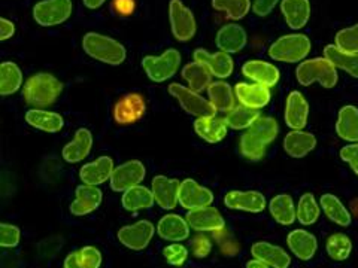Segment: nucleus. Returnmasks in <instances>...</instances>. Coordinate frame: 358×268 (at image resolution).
<instances>
[{
  "instance_id": "obj_35",
  "label": "nucleus",
  "mask_w": 358,
  "mask_h": 268,
  "mask_svg": "<svg viewBox=\"0 0 358 268\" xmlns=\"http://www.w3.org/2000/svg\"><path fill=\"white\" fill-rule=\"evenodd\" d=\"M102 253L94 246H85L66 256L64 268H100Z\"/></svg>"
},
{
  "instance_id": "obj_3",
  "label": "nucleus",
  "mask_w": 358,
  "mask_h": 268,
  "mask_svg": "<svg viewBox=\"0 0 358 268\" xmlns=\"http://www.w3.org/2000/svg\"><path fill=\"white\" fill-rule=\"evenodd\" d=\"M83 48L90 57L105 64L118 66L126 60V48L115 39L100 33H87L83 39Z\"/></svg>"
},
{
  "instance_id": "obj_49",
  "label": "nucleus",
  "mask_w": 358,
  "mask_h": 268,
  "mask_svg": "<svg viewBox=\"0 0 358 268\" xmlns=\"http://www.w3.org/2000/svg\"><path fill=\"white\" fill-rule=\"evenodd\" d=\"M192 249L196 258H206L212 251V243L205 236H196L192 243Z\"/></svg>"
},
{
  "instance_id": "obj_15",
  "label": "nucleus",
  "mask_w": 358,
  "mask_h": 268,
  "mask_svg": "<svg viewBox=\"0 0 358 268\" xmlns=\"http://www.w3.org/2000/svg\"><path fill=\"white\" fill-rule=\"evenodd\" d=\"M185 218L188 225L199 232L221 231L226 227V222H224V218L221 216L220 211L210 206L188 210Z\"/></svg>"
},
{
  "instance_id": "obj_47",
  "label": "nucleus",
  "mask_w": 358,
  "mask_h": 268,
  "mask_svg": "<svg viewBox=\"0 0 358 268\" xmlns=\"http://www.w3.org/2000/svg\"><path fill=\"white\" fill-rule=\"evenodd\" d=\"M20 237L21 232L18 227L5 222L0 225V244H2L3 248H15L20 243Z\"/></svg>"
},
{
  "instance_id": "obj_39",
  "label": "nucleus",
  "mask_w": 358,
  "mask_h": 268,
  "mask_svg": "<svg viewBox=\"0 0 358 268\" xmlns=\"http://www.w3.org/2000/svg\"><path fill=\"white\" fill-rule=\"evenodd\" d=\"M182 76L184 80L188 82V88L193 89L196 93L203 91L212 82L210 77L212 73L208 70V67L203 64H200L197 61L187 64L182 69Z\"/></svg>"
},
{
  "instance_id": "obj_29",
  "label": "nucleus",
  "mask_w": 358,
  "mask_h": 268,
  "mask_svg": "<svg viewBox=\"0 0 358 268\" xmlns=\"http://www.w3.org/2000/svg\"><path fill=\"white\" fill-rule=\"evenodd\" d=\"M93 147V134L87 128H80L75 139L63 148V158L67 163H80L90 154Z\"/></svg>"
},
{
  "instance_id": "obj_27",
  "label": "nucleus",
  "mask_w": 358,
  "mask_h": 268,
  "mask_svg": "<svg viewBox=\"0 0 358 268\" xmlns=\"http://www.w3.org/2000/svg\"><path fill=\"white\" fill-rule=\"evenodd\" d=\"M157 232L167 241H184L189 236V225L182 216L171 214L160 219Z\"/></svg>"
},
{
  "instance_id": "obj_22",
  "label": "nucleus",
  "mask_w": 358,
  "mask_h": 268,
  "mask_svg": "<svg viewBox=\"0 0 358 268\" xmlns=\"http://www.w3.org/2000/svg\"><path fill=\"white\" fill-rule=\"evenodd\" d=\"M114 161L109 156H99L93 163L85 164L80 170L81 181L87 185H102L110 181V176L114 173Z\"/></svg>"
},
{
  "instance_id": "obj_23",
  "label": "nucleus",
  "mask_w": 358,
  "mask_h": 268,
  "mask_svg": "<svg viewBox=\"0 0 358 268\" xmlns=\"http://www.w3.org/2000/svg\"><path fill=\"white\" fill-rule=\"evenodd\" d=\"M251 253L254 258L263 261L271 268H288L291 264L289 255L282 248L267 241L254 243Z\"/></svg>"
},
{
  "instance_id": "obj_16",
  "label": "nucleus",
  "mask_w": 358,
  "mask_h": 268,
  "mask_svg": "<svg viewBox=\"0 0 358 268\" xmlns=\"http://www.w3.org/2000/svg\"><path fill=\"white\" fill-rule=\"evenodd\" d=\"M224 204L233 210L260 214L267 206L266 197L260 191H230L224 197Z\"/></svg>"
},
{
  "instance_id": "obj_54",
  "label": "nucleus",
  "mask_w": 358,
  "mask_h": 268,
  "mask_svg": "<svg viewBox=\"0 0 358 268\" xmlns=\"http://www.w3.org/2000/svg\"><path fill=\"white\" fill-rule=\"evenodd\" d=\"M246 268H271L267 264H264L263 261L260 260H252V261H248L246 262Z\"/></svg>"
},
{
  "instance_id": "obj_30",
  "label": "nucleus",
  "mask_w": 358,
  "mask_h": 268,
  "mask_svg": "<svg viewBox=\"0 0 358 268\" xmlns=\"http://www.w3.org/2000/svg\"><path fill=\"white\" fill-rule=\"evenodd\" d=\"M246 45V31L238 24H227L220 29L217 35V47L227 54L239 52Z\"/></svg>"
},
{
  "instance_id": "obj_5",
  "label": "nucleus",
  "mask_w": 358,
  "mask_h": 268,
  "mask_svg": "<svg viewBox=\"0 0 358 268\" xmlns=\"http://www.w3.org/2000/svg\"><path fill=\"white\" fill-rule=\"evenodd\" d=\"M310 47V40L306 35L294 33V35H285L275 40L268 48V55L276 61L299 63L309 54Z\"/></svg>"
},
{
  "instance_id": "obj_7",
  "label": "nucleus",
  "mask_w": 358,
  "mask_h": 268,
  "mask_svg": "<svg viewBox=\"0 0 358 268\" xmlns=\"http://www.w3.org/2000/svg\"><path fill=\"white\" fill-rule=\"evenodd\" d=\"M169 93L178 100L181 107L187 112L188 115H193L197 118L203 117H214L217 109L214 107L209 100L201 97L199 93L193 91L181 84H172L169 87Z\"/></svg>"
},
{
  "instance_id": "obj_51",
  "label": "nucleus",
  "mask_w": 358,
  "mask_h": 268,
  "mask_svg": "<svg viewBox=\"0 0 358 268\" xmlns=\"http://www.w3.org/2000/svg\"><path fill=\"white\" fill-rule=\"evenodd\" d=\"M115 13L121 17H129L134 10V0H114Z\"/></svg>"
},
{
  "instance_id": "obj_31",
  "label": "nucleus",
  "mask_w": 358,
  "mask_h": 268,
  "mask_svg": "<svg viewBox=\"0 0 358 268\" xmlns=\"http://www.w3.org/2000/svg\"><path fill=\"white\" fill-rule=\"evenodd\" d=\"M26 122L33 128H38L47 133H59L64 126V119L59 114L36 107L27 110Z\"/></svg>"
},
{
  "instance_id": "obj_28",
  "label": "nucleus",
  "mask_w": 358,
  "mask_h": 268,
  "mask_svg": "<svg viewBox=\"0 0 358 268\" xmlns=\"http://www.w3.org/2000/svg\"><path fill=\"white\" fill-rule=\"evenodd\" d=\"M281 10L289 29L300 30L309 21L310 3L309 0H282Z\"/></svg>"
},
{
  "instance_id": "obj_53",
  "label": "nucleus",
  "mask_w": 358,
  "mask_h": 268,
  "mask_svg": "<svg viewBox=\"0 0 358 268\" xmlns=\"http://www.w3.org/2000/svg\"><path fill=\"white\" fill-rule=\"evenodd\" d=\"M105 2H106V0H84V5L88 9H97V8L102 6Z\"/></svg>"
},
{
  "instance_id": "obj_12",
  "label": "nucleus",
  "mask_w": 358,
  "mask_h": 268,
  "mask_svg": "<svg viewBox=\"0 0 358 268\" xmlns=\"http://www.w3.org/2000/svg\"><path fill=\"white\" fill-rule=\"evenodd\" d=\"M154 225L150 221H139L118 231V240L131 251H143L154 236Z\"/></svg>"
},
{
  "instance_id": "obj_9",
  "label": "nucleus",
  "mask_w": 358,
  "mask_h": 268,
  "mask_svg": "<svg viewBox=\"0 0 358 268\" xmlns=\"http://www.w3.org/2000/svg\"><path fill=\"white\" fill-rule=\"evenodd\" d=\"M169 18L172 33L179 42H187L196 35V20L181 0H172L169 5Z\"/></svg>"
},
{
  "instance_id": "obj_44",
  "label": "nucleus",
  "mask_w": 358,
  "mask_h": 268,
  "mask_svg": "<svg viewBox=\"0 0 358 268\" xmlns=\"http://www.w3.org/2000/svg\"><path fill=\"white\" fill-rule=\"evenodd\" d=\"M212 6L217 10H224L231 20H242L250 13V0H212Z\"/></svg>"
},
{
  "instance_id": "obj_42",
  "label": "nucleus",
  "mask_w": 358,
  "mask_h": 268,
  "mask_svg": "<svg viewBox=\"0 0 358 268\" xmlns=\"http://www.w3.org/2000/svg\"><path fill=\"white\" fill-rule=\"evenodd\" d=\"M260 117H262L260 112L257 109L238 106V107H233L229 112L226 119H227L229 127H231L233 130H245V128L248 130Z\"/></svg>"
},
{
  "instance_id": "obj_25",
  "label": "nucleus",
  "mask_w": 358,
  "mask_h": 268,
  "mask_svg": "<svg viewBox=\"0 0 358 268\" xmlns=\"http://www.w3.org/2000/svg\"><path fill=\"white\" fill-rule=\"evenodd\" d=\"M227 119L221 117H203L197 118L194 122V130L199 137L208 143H218L227 136Z\"/></svg>"
},
{
  "instance_id": "obj_33",
  "label": "nucleus",
  "mask_w": 358,
  "mask_h": 268,
  "mask_svg": "<svg viewBox=\"0 0 358 268\" xmlns=\"http://www.w3.org/2000/svg\"><path fill=\"white\" fill-rule=\"evenodd\" d=\"M336 133L343 140L358 142V109L355 106L348 105L339 110Z\"/></svg>"
},
{
  "instance_id": "obj_50",
  "label": "nucleus",
  "mask_w": 358,
  "mask_h": 268,
  "mask_svg": "<svg viewBox=\"0 0 358 268\" xmlns=\"http://www.w3.org/2000/svg\"><path fill=\"white\" fill-rule=\"evenodd\" d=\"M278 2L279 0H254V5H252L254 14L259 17H266L272 13Z\"/></svg>"
},
{
  "instance_id": "obj_1",
  "label": "nucleus",
  "mask_w": 358,
  "mask_h": 268,
  "mask_svg": "<svg viewBox=\"0 0 358 268\" xmlns=\"http://www.w3.org/2000/svg\"><path fill=\"white\" fill-rule=\"evenodd\" d=\"M279 133V126L272 117H260L241 137V152L246 160L259 161L266 155V148Z\"/></svg>"
},
{
  "instance_id": "obj_36",
  "label": "nucleus",
  "mask_w": 358,
  "mask_h": 268,
  "mask_svg": "<svg viewBox=\"0 0 358 268\" xmlns=\"http://www.w3.org/2000/svg\"><path fill=\"white\" fill-rule=\"evenodd\" d=\"M324 57H326L334 67L348 72L352 77H358V54L345 52L339 50L336 45H327L324 50Z\"/></svg>"
},
{
  "instance_id": "obj_52",
  "label": "nucleus",
  "mask_w": 358,
  "mask_h": 268,
  "mask_svg": "<svg viewBox=\"0 0 358 268\" xmlns=\"http://www.w3.org/2000/svg\"><path fill=\"white\" fill-rule=\"evenodd\" d=\"M14 33H15L14 22L6 18H0V39L6 40L10 36H14Z\"/></svg>"
},
{
  "instance_id": "obj_34",
  "label": "nucleus",
  "mask_w": 358,
  "mask_h": 268,
  "mask_svg": "<svg viewBox=\"0 0 358 268\" xmlns=\"http://www.w3.org/2000/svg\"><path fill=\"white\" fill-rule=\"evenodd\" d=\"M321 207L322 211L326 214V216L334 222L338 223L341 227H350L352 222V216L350 214V210L346 209V206L342 203V201L333 195V194H324L321 197Z\"/></svg>"
},
{
  "instance_id": "obj_11",
  "label": "nucleus",
  "mask_w": 358,
  "mask_h": 268,
  "mask_svg": "<svg viewBox=\"0 0 358 268\" xmlns=\"http://www.w3.org/2000/svg\"><path fill=\"white\" fill-rule=\"evenodd\" d=\"M147 110L145 100L138 93H130L121 97L114 107V119L120 126H130L138 122Z\"/></svg>"
},
{
  "instance_id": "obj_13",
  "label": "nucleus",
  "mask_w": 358,
  "mask_h": 268,
  "mask_svg": "<svg viewBox=\"0 0 358 268\" xmlns=\"http://www.w3.org/2000/svg\"><path fill=\"white\" fill-rule=\"evenodd\" d=\"M214 201V194L210 189L200 186L193 179H185L179 188V204L187 210L210 206Z\"/></svg>"
},
{
  "instance_id": "obj_8",
  "label": "nucleus",
  "mask_w": 358,
  "mask_h": 268,
  "mask_svg": "<svg viewBox=\"0 0 358 268\" xmlns=\"http://www.w3.org/2000/svg\"><path fill=\"white\" fill-rule=\"evenodd\" d=\"M72 15V0H42L33 8V18L43 27L59 26Z\"/></svg>"
},
{
  "instance_id": "obj_37",
  "label": "nucleus",
  "mask_w": 358,
  "mask_h": 268,
  "mask_svg": "<svg viewBox=\"0 0 358 268\" xmlns=\"http://www.w3.org/2000/svg\"><path fill=\"white\" fill-rule=\"evenodd\" d=\"M154 194L148 188L142 185L133 186L122 194V207L129 211H138L142 209H150L154 204Z\"/></svg>"
},
{
  "instance_id": "obj_26",
  "label": "nucleus",
  "mask_w": 358,
  "mask_h": 268,
  "mask_svg": "<svg viewBox=\"0 0 358 268\" xmlns=\"http://www.w3.org/2000/svg\"><path fill=\"white\" fill-rule=\"evenodd\" d=\"M317 147V137L312 133L293 130L284 139L285 152L293 158H303Z\"/></svg>"
},
{
  "instance_id": "obj_4",
  "label": "nucleus",
  "mask_w": 358,
  "mask_h": 268,
  "mask_svg": "<svg viewBox=\"0 0 358 268\" xmlns=\"http://www.w3.org/2000/svg\"><path fill=\"white\" fill-rule=\"evenodd\" d=\"M296 76L299 84L305 87H309L313 82H320L324 88H333L338 84V70L326 57L300 63L296 70Z\"/></svg>"
},
{
  "instance_id": "obj_6",
  "label": "nucleus",
  "mask_w": 358,
  "mask_h": 268,
  "mask_svg": "<svg viewBox=\"0 0 358 268\" xmlns=\"http://www.w3.org/2000/svg\"><path fill=\"white\" fill-rule=\"evenodd\" d=\"M179 63H181V54L175 48H171L163 52L160 57L147 55L142 60V67L147 72L148 77L154 82H164L178 72Z\"/></svg>"
},
{
  "instance_id": "obj_21",
  "label": "nucleus",
  "mask_w": 358,
  "mask_h": 268,
  "mask_svg": "<svg viewBox=\"0 0 358 268\" xmlns=\"http://www.w3.org/2000/svg\"><path fill=\"white\" fill-rule=\"evenodd\" d=\"M309 115V105L306 102L305 96L293 91L289 93L287 98V106H285V122L289 128L293 130H303Z\"/></svg>"
},
{
  "instance_id": "obj_46",
  "label": "nucleus",
  "mask_w": 358,
  "mask_h": 268,
  "mask_svg": "<svg viewBox=\"0 0 358 268\" xmlns=\"http://www.w3.org/2000/svg\"><path fill=\"white\" fill-rule=\"evenodd\" d=\"M164 260L173 267H182L188 258V249L181 243H173L163 249Z\"/></svg>"
},
{
  "instance_id": "obj_24",
  "label": "nucleus",
  "mask_w": 358,
  "mask_h": 268,
  "mask_svg": "<svg viewBox=\"0 0 358 268\" xmlns=\"http://www.w3.org/2000/svg\"><path fill=\"white\" fill-rule=\"evenodd\" d=\"M287 243L289 251L301 261L312 260L318 249L317 237L313 236V234L308 232L306 230L291 231L287 237Z\"/></svg>"
},
{
  "instance_id": "obj_40",
  "label": "nucleus",
  "mask_w": 358,
  "mask_h": 268,
  "mask_svg": "<svg viewBox=\"0 0 358 268\" xmlns=\"http://www.w3.org/2000/svg\"><path fill=\"white\" fill-rule=\"evenodd\" d=\"M21 84L22 73L15 63L3 61L0 64V93H2V96L17 93Z\"/></svg>"
},
{
  "instance_id": "obj_19",
  "label": "nucleus",
  "mask_w": 358,
  "mask_h": 268,
  "mask_svg": "<svg viewBox=\"0 0 358 268\" xmlns=\"http://www.w3.org/2000/svg\"><path fill=\"white\" fill-rule=\"evenodd\" d=\"M76 198L71 204V214L75 216H84L94 211L102 203V191L94 185H81L76 188Z\"/></svg>"
},
{
  "instance_id": "obj_45",
  "label": "nucleus",
  "mask_w": 358,
  "mask_h": 268,
  "mask_svg": "<svg viewBox=\"0 0 358 268\" xmlns=\"http://www.w3.org/2000/svg\"><path fill=\"white\" fill-rule=\"evenodd\" d=\"M336 47L345 52L358 54V24L343 29L336 35Z\"/></svg>"
},
{
  "instance_id": "obj_32",
  "label": "nucleus",
  "mask_w": 358,
  "mask_h": 268,
  "mask_svg": "<svg viewBox=\"0 0 358 268\" xmlns=\"http://www.w3.org/2000/svg\"><path fill=\"white\" fill-rule=\"evenodd\" d=\"M268 210L273 219L281 225H291L297 219V207L293 197L288 194H279L268 203Z\"/></svg>"
},
{
  "instance_id": "obj_20",
  "label": "nucleus",
  "mask_w": 358,
  "mask_h": 268,
  "mask_svg": "<svg viewBox=\"0 0 358 268\" xmlns=\"http://www.w3.org/2000/svg\"><path fill=\"white\" fill-rule=\"evenodd\" d=\"M194 61L203 64L208 67V70L222 80V77H229L233 73V60L227 52H217L209 54L206 50H196L194 51Z\"/></svg>"
},
{
  "instance_id": "obj_14",
  "label": "nucleus",
  "mask_w": 358,
  "mask_h": 268,
  "mask_svg": "<svg viewBox=\"0 0 358 268\" xmlns=\"http://www.w3.org/2000/svg\"><path fill=\"white\" fill-rule=\"evenodd\" d=\"M179 188H181V182L178 179L166 176H155L151 184V191L157 204L166 210L176 207L179 203Z\"/></svg>"
},
{
  "instance_id": "obj_10",
  "label": "nucleus",
  "mask_w": 358,
  "mask_h": 268,
  "mask_svg": "<svg viewBox=\"0 0 358 268\" xmlns=\"http://www.w3.org/2000/svg\"><path fill=\"white\" fill-rule=\"evenodd\" d=\"M143 179L145 165L138 160H131L118 165L114 170L110 176V188L115 193H126L127 189L138 186Z\"/></svg>"
},
{
  "instance_id": "obj_41",
  "label": "nucleus",
  "mask_w": 358,
  "mask_h": 268,
  "mask_svg": "<svg viewBox=\"0 0 358 268\" xmlns=\"http://www.w3.org/2000/svg\"><path fill=\"white\" fill-rule=\"evenodd\" d=\"M327 253L334 261H345L350 258L352 252V241L351 239L343 232H336L327 239L326 243Z\"/></svg>"
},
{
  "instance_id": "obj_38",
  "label": "nucleus",
  "mask_w": 358,
  "mask_h": 268,
  "mask_svg": "<svg viewBox=\"0 0 358 268\" xmlns=\"http://www.w3.org/2000/svg\"><path fill=\"white\" fill-rule=\"evenodd\" d=\"M208 96L218 112H230L234 107V91L227 82H212L208 87Z\"/></svg>"
},
{
  "instance_id": "obj_17",
  "label": "nucleus",
  "mask_w": 358,
  "mask_h": 268,
  "mask_svg": "<svg viewBox=\"0 0 358 268\" xmlns=\"http://www.w3.org/2000/svg\"><path fill=\"white\" fill-rule=\"evenodd\" d=\"M234 96L243 106L259 110L271 102V88L259 84L239 82L234 87Z\"/></svg>"
},
{
  "instance_id": "obj_48",
  "label": "nucleus",
  "mask_w": 358,
  "mask_h": 268,
  "mask_svg": "<svg viewBox=\"0 0 358 268\" xmlns=\"http://www.w3.org/2000/svg\"><path fill=\"white\" fill-rule=\"evenodd\" d=\"M341 158L342 161L348 163L354 173L358 176V143L348 144L341 149Z\"/></svg>"
},
{
  "instance_id": "obj_18",
  "label": "nucleus",
  "mask_w": 358,
  "mask_h": 268,
  "mask_svg": "<svg viewBox=\"0 0 358 268\" xmlns=\"http://www.w3.org/2000/svg\"><path fill=\"white\" fill-rule=\"evenodd\" d=\"M242 73L255 84L272 88L279 82V70L272 63L251 60L242 66Z\"/></svg>"
},
{
  "instance_id": "obj_43",
  "label": "nucleus",
  "mask_w": 358,
  "mask_h": 268,
  "mask_svg": "<svg viewBox=\"0 0 358 268\" xmlns=\"http://www.w3.org/2000/svg\"><path fill=\"white\" fill-rule=\"evenodd\" d=\"M320 206L315 197L310 193H306L300 197L297 206V219L301 225H312L320 218Z\"/></svg>"
},
{
  "instance_id": "obj_2",
  "label": "nucleus",
  "mask_w": 358,
  "mask_h": 268,
  "mask_svg": "<svg viewBox=\"0 0 358 268\" xmlns=\"http://www.w3.org/2000/svg\"><path fill=\"white\" fill-rule=\"evenodd\" d=\"M63 91V84L50 73H38L30 76L22 89L26 103L35 107L51 106Z\"/></svg>"
}]
</instances>
